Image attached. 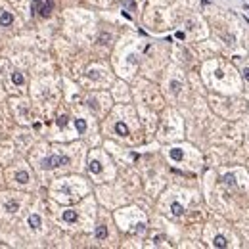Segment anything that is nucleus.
I'll use <instances>...</instances> for the list:
<instances>
[{
    "mask_svg": "<svg viewBox=\"0 0 249 249\" xmlns=\"http://www.w3.org/2000/svg\"><path fill=\"white\" fill-rule=\"evenodd\" d=\"M42 169H56V167H61V165H69V157L67 155H50L46 159H42Z\"/></svg>",
    "mask_w": 249,
    "mask_h": 249,
    "instance_id": "1",
    "label": "nucleus"
},
{
    "mask_svg": "<svg viewBox=\"0 0 249 249\" xmlns=\"http://www.w3.org/2000/svg\"><path fill=\"white\" fill-rule=\"evenodd\" d=\"M38 12L42 17H48L52 14V0H40V4H38Z\"/></svg>",
    "mask_w": 249,
    "mask_h": 249,
    "instance_id": "2",
    "label": "nucleus"
},
{
    "mask_svg": "<svg viewBox=\"0 0 249 249\" xmlns=\"http://www.w3.org/2000/svg\"><path fill=\"white\" fill-rule=\"evenodd\" d=\"M27 224L31 226V228H33V230H37V228H40V226H42V219L38 217V215H37V213H33V215H31V217L27 219Z\"/></svg>",
    "mask_w": 249,
    "mask_h": 249,
    "instance_id": "3",
    "label": "nucleus"
},
{
    "mask_svg": "<svg viewBox=\"0 0 249 249\" xmlns=\"http://www.w3.org/2000/svg\"><path fill=\"white\" fill-rule=\"evenodd\" d=\"M14 23V16L10 12H2V16H0V25L2 27H10Z\"/></svg>",
    "mask_w": 249,
    "mask_h": 249,
    "instance_id": "4",
    "label": "nucleus"
},
{
    "mask_svg": "<svg viewBox=\"0 0 249 249\" xmlns=\"http://www.w3.org/2000/svg\"><path fill=\"white\" fill-rule=\"evenodd\" d=\"M4 209H6L8 213H16V211L19 209V203H17L16 199H8V201H6V205H4Z\"/></svg>",
    "mask_w": 249,
    "mask_h": 249,
    "instance_id": "5",
    "label": "nucleus"
},
{
    "mask_svg": "<svg viewBox=\"0 0 249 249\" xmlns=\"http://www.w3.org/2000/svg\"><path fill=\"white\" fill-rule=\"evenodd\" d=\"M16 182H19V184H27V182H29V173H27V171H19V173L16 174Z\"/></svg>",
    "mask_w": 249,
    "mask_h": 249,
    "instance_id": "6",
    "label": "nucleus"
},
{
    "mask_svg": "<svg viewBox=\"0 0 249 249\" xmlns=\"http://www.w3.org/2000/svg\"><path fill=\"white\" fill-rule=\"evenodd\" d=\"M115 132L119 134V136H127V134H129V127L124 123H117L115 124Z\"/></svg>",
    "mask_w": 249,
    "mask_h": 249,
    "instance_id": "7",
    "label": "nucleus"
},
{
    "mask_svg": "<svg viewBox=\"0 0 249 249\" xmlns=\"http://www.w3.org/2000/svg\"><path fill=\"white\" fill-rule=\"evenodd\" d=\"M63 220H67V222H75V220H77V213H75L73 209H67V211L63 213Z\"/></svg>",
    "mask_w": 249,
    "mask_h": 249,
    "instance_id": "8",
    "label": "nucleus"
},
{
    "mask_svg": "<svg viewBox=\"0 0 249 249\" xmlns=\"http://www.w3.org/2000/svg\"><path fill=\"white\" fill-rule=\"evenodd\" d=\"M12 81H14V84H17V86L23 84V75H21L19 71H14V73H12Z\"/></svg>",
    "mask_w": 249,
    "mask_h": 249,
    "instance_id": "9",
    "label": "nucleus"
},
{
    "mask_svg": "<svg viewBox=\"0 0 249 249\" xmlns=\"http://www.w3.org/2000/svg\"><path fill=\"white\" fill-rule=\"evenodd\" d=\"M106 236H107V228H106V226H98V228H96V238H98V240H104Z\"/></svg>",
    "mask_w": 249,
    "mask_h": 249,
    "instance_id": "10",
    "label": "nucleus"
},
{
    "mask_svg": "<svg viewBox=\"0 0 249 249\" xmlns=\"http://www.w3.org/2000/svg\"><path fill=\"white\" fill-rule=\"evenodd\" d=\"M88 169H90V173H94V174H98V173L102 171V165H100L98 161H90V165H88Z\"/></svg>",
    "mask_w": 249,
    "mask_h": 249,
    "instance_id": "11",
    "label": "nucleus"
},
{
    "mask_svg": "<svg viewBox=\"0 0 249 249\" xmlns=\"http://www.w3.org/2000/svg\"><path fill=\"white\" fill-rule=\"evenodd\" d=\"M171 211H173V215H176V217H178V215L184 213V207L180 205V203H173V205H171Z\"/></svg>",
    "mask_w": 249,
    "mask_h": 249,
    "instance_id": "12",
    "label": "nucleus"
},
{
    "mask_svg": "<svg viewBox=\"0 0 249 249\" xmlns=\"http://www.w3.org/2000/svg\"><path fill=\"white\" fill-rule=\"evenodd\" d=\"M228 243H226V238L224 236H217L215 238V247H226Z\"/></svg>",
    "mask_w": 249,
    "mask_h": 249,
    "instance_id": "13",
    "label": "nucleus"
},
{
    "mask_svg": "<svg viewBox=\"0 0 249 249\" xmlns=\"http://www.w3.org/2000/svg\"><path fill=\"white\" fill-rule=\"evenodd\" d=\"M75 124H77L79 132H84V129H86V123H84L83 119H75Z\"/></svg>",
    "mask_w": 249,
    "mask_h": 249,
    "instance_id": "14",
    "label": "nucleus"
},
{
    "mask_svg": "<svg viewBox=\"0 0 249 249\" xmlns=\"http://www.w3.org/2000/svg\"><path fill=\"white\" fill-rule=\"evenodd\" d=\"M171 157L173 159H182V152L180 150H171Z\"/></svg>",
    "mask_w": 249,
    "mask_h": 249,
    "instance_id": "15",
    "label": "nucleus"
},
{
    "mask_svg": "<svg viewBox=\"0 0 249 249\" xmlns=\"http://www.w3.org/2000/svg\"><path fill=\"white\" fill-rule=\"evenodd\" d=\"M222 180H224L226 184H234V176H232V174H226V176H222Z\"/></svg>",
    "mask_w": 249,
    "mask_h": 249,
    "instance_id": "16",
    "label": "nucleus"
},
{
    "mask_svg": "<svg viewBox=\"0 0 249 249\" xmlns=\"http://www.w3.org/2000/svg\"><path fill=\"white\" fill-rule=\"evenodd\" d=\"M171 88H173V92H178V90H180V83L173 81V83H171Z\"/></svg>",
    "mask_w": 249,
    "mask_h": 249,
    "instance_id": "17",
    "label": "nucleus"
},
{
    "mask_svg": "<svg viewBox=\"0 0 249 249\" xmlns=\"http://www.w3.org/2000/svg\"><path fill=\"white\" fill-rule=\"evenodd\" d=\"M65 123H67V117H65V115H61V117H60V121H58V124H60V127H63Z\"/></svg>",
    "mask_w": 249,
    "mask_h": 249,
    "instance_id": "18",
    "label": "nucleus"
},
{
    "mask_svg": "<svg viewBox=\"0 0 249 249\" xmlns=\"http://www.w3.org/2000/svg\"><path fill=\"white\" fill-rule=\"evenodd\" d=\"M243 77H245V81H249V69H245V71H243Z\"/></svg>",
    "mask_w": 249,
    "mask_h": 249,
    "instance_id": "19",
    "label": "nucleus"
},
{
    "mask_svg": "<svg viewBox=\"0 0 249 249\" xmlns=\"http://www.w3.org/2000/svg\"><path fill=\"white\" fill-rule=\"evenodd\" d=\"M33 2H35V6H38V4H40V0H33Z\"/></svg>",
    "mask_w": 249,
    "mask_h": 249,
    "instance_id": "20",
    "label": "nucleus"
}]
</instances>
